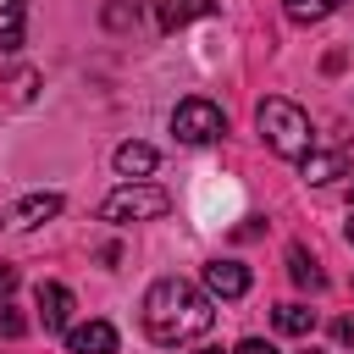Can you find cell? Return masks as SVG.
<instances>
[{
  "label": "cell",
  "mask_w": 354,
  "mask_h": 354,
  "mask_svg": "<svg viewBox=\"0 0 354 354\" xmlns=\"http://www.w3.org/2000/svg\"><path fill=\"white\" fill-rule=\"evenodd\" d=\"M66 348H72V354H116V326H111V321L66 326Z\"/></svg>",
  "instance_id": "7"
},
{
  "label": "cell",
  "mask_w": 354,
  "mask_h": 354,
  "mask_svg": "<svg viewBox=\"0 0 354 354\" xmlns=\"http://www.w3.org/2000/svg\"><path fill=\"white\" fill-rule=\"evenodd\" d=\"M149 11H155V28L160 33H177L183 22L210 17V0H149Z\"/></svg>",
  "instance_id": "9"
},
{
  "label": "cell",
  "mask_w": 354,
  "mask_h": 354,
  "mask_svg": "<svg viewBox=\"0 0 354 354\" xmlns=\"http://www.w3.org/2000/svg\"><path fill=\"white\" fill-rule=\"evenodd\" d=\"M348 243H354V221H348Z\"/></svg>",
  "instance_id": "21"
},
{
  "label": "cell",
  "mask_w": 354,
  "mask_h": 354,
  "mask_svg": "<svg viewBox=\"0 0 354 354\" xmlns=\"http://www.w3.org/2000/svg\"><path fill=\"white\" fill-rule=\"evenodd\" d=\"M171 133H177V144H210V138L227 133V116L210 100H183L171 111Z\"/></svg>",
  "instance_id": "4"
},
{
  "label": "cell",
  "mask_w": 354,
  "mask_h": 354,
  "mask_svg": "<svg viewBox=\"0 0 354 354\" xmlns=\"http://www.w3.org/2000/svg\"><path fill=\"white\" fill-rule=\"evenodd\" d=\"M310 354H321V348H310Z\"/></svg>",
  "instance_id": "23"
},
{
  "label": "cell",
  "mask_w": 354,
  "mask_h": 354,
  "mask_svg": "<svg viewBox=\"0 0 354 354\" xmlns=\"http://www.w3.org/2000/svg\"><path fill=\"white\" fill-rule=\"evenodd\" d=\"M55 216H61V194H28V199H17L6 210V227L11 232H28V227H44Z\"/></svg>",
  "instance_id": "5"
},
{
  "label": "cell",
  "mask_w": 354,
  "mask_h": 354,
  "mask_svg": "<svg viewBox=\"0 0 354 354\" xmlns=\"http://www.w3.org/2000/svg\"><path fill=\"white\" fill-rule=\"evenodd\" d=\"M6 293H17V266L0 260V299H6Z\"/></svg>",
  "instance_id": "19"
},
{
  "label": "cell",
  "mask_w": 354,
  "mask_h": 354,
  "mask_svg": "<svg viewBox=\"0 0 354 354\" xmlns=\"http://www.w3.org/2000/svg\"><path fill=\"white\" fill-rule=\"evenodd\" d=\"M332 177H348V149H310L304 183H332Z\"/></svg>",
  "instance_id": "10"
},
{
  "label": "cell",
  "mask_w": 354,
  "mask_h": 354,
  "mask_svg": "<svg viewBox=\"0 0 354 354\" xmlns=\"http://www.w3.org/2000/svg\"><path fill=\"white\" fill-rule=\"evenodd\" d=\"M205 293L210 299H243L249 293V271L238 260H210L205 266Z\"/></svg>",
  "instance_id": "6"
},
{
  "label": "cell",
  "mask_w": 354,
  "mask_h": 354,
  "mask_svg": "<svg viewBox=\"0 0 354 354\" xmlns=\"http://www.w3.org/2000/svg\"><path fill=\"white\" fill-rule=\"evenodd\" d=\"M337 6H343V0H282V11H288L293 22H326Z\"/></svg>",
  "instance_id": "15"
},
{
  "label": "cell",
  "mask_w": 354,
  "mask_h": 354,
  "mask_svg": "<svg viewBox=\"0 0 354 354\" xmlns=\"http://www.w3.org/2000/svg\"><path fill=\"white\" fill-rule=\"evenodd\" d=\"M22 22H28L22 0H0V55H11L22 44Z\"/></svg>",
  "instance_id": "12"
},
{
  "label": "cell",
  "mask_w": 354,
  "mask_h": 354,
  "mask_svg": "<svg viewBox=\"0 0 354 354\" xmlns=\"http://www.w3.org/2000/svg\"><path fill=\"white\" fill-rule=\"evenodd\" d=\"M144 332L160 343V348H177V343H194V337H205L210 332V321H216V310H210V293L205 288H194L188 277H160V282H149V293H144Z\"/></svg>",
  "instance_id": "1"
},
{
  "label": "cell",
  "mask_w": 354,
  "mask_h": 354,
  "mask_svg": "<svg viewBox=\"0 0 354 354\" xmlns=\"http://www.w3.org/2000/svg\"><path fill=\"white\" fill-rule=\"evenodd\" d=\"M155 160H160V155H155L149 144H122V149H116V171H122V177H149Z\"/></svg>",
  "instance_id": "11"
},
{
  "label": "cell",
  "mask_w": 354,
  "mask_h": 354,
  "mask_svg": "<svg viewBox=\"0 0 354 354\" xmlns=\"http://www.w3.org/2000/svg\"><path fill=\"white\" fill-rule=\"evenodd\" d=\"M11 94L28 100V94H33V72H17V77H11Z\"/></svg>",
  "instance_id": "18"
},
{
  "label": "cell",
  "mask_w": 354,
  "mask_h": 354,
  "mask_svg": "<svg viewBox=\"0 0 354 354\" xmlns=\"http://www.w3.org/2000/svg\"><path fill=\"white\" fill-rule=\"evenodd\" d=\"M288 277H293L299 288H310V293H315V288H326V277H321V266H315V260H310L304 249H288Z\"/></svg>",
  "instance_id": "13"
},
{
  "label": "cell",
  "mask_w": 354,
  "mask_h": 354,
  "mask_svg": "<svg viewBox=\"0 0 354 354\" xmlns=\"http://www.w3.org/2000/svg\"><path fill=\"white\" fill-rule=\"evenodd\" d=\"M310 326H315V310H310V304H277V332L304 337Z\"/></svg>",
  "instance_id": "14"
},
{
  "label": "cell",
  "mask_w": 354,
  "mask_h": 354,
  "mask_svg": "<svg viewBox=\"0 0 354 354\" xmlns=\"http://www.w3.org/2000/svg\"><path fill=\"white\" fill-rule=\"evenodd\" d=\"M39 315L50 332H66L72 326V288L66 282H39Z\"/></svg>",
  "instance_id": "8"
},
{
  "label": "cell",
  "mask_w": 354,
  "mask_h": 354,
  "mask_svg": "<svg viewBox=\"0 0 354 354\" xmlns=\"http://www.w3.org/2000/svg\"><path fill=\"white\" fill-rule=\"evenodd\" d=\"M22 332H28V321H22L11 304H0V337H22Z\"/></svg>",
  "instance_id": "16"
},
{
  "label": "cell",
  "mask_w": 354,
  "mask_h": 354,
  "mask_svg": "<svg viewBox=\"0 0 354 354\" xmlns=\"http://www.w3.org/2000/svg\"><path fill=\"white\" fill-rule=\"evenodd\" d=\"M332 337H337V343H343V348H354V321H348V315H343V321H337V326H332Z\"/></svg>",
  "instance_id": "20"
},
{
  "label": "cell",
  "mask_w": 354,
  "mask_h": 354,
  "mask_svg": "<svg viewBox=\"0 0 354 354\" xmlns=\"http://www.w3.org/2000/svg\"><path fill=\"white\" fill-rule=\"evenodd\" d=\"M205 354H221V348H205Z\"/></svg>",
  "instance_id": "22"
},
{
  "label": "cell",
  "mask_w": 354,
  "mask_h": 354,
  "mask_svg": "<svg viewBox=\"0 0 354 354\" xmlns=\"http://www.w3.org/2000/svg\"><path fill=\"white\" fill-rule=\"evenodd\" d=\"M232 354H277V348H271V343H266V337H243V343H238V348H232Z\"/></svg>",
  "instance_id": "17"
},
{
  "label": "cell",
  "mask_w": 354,
  "mask_h": 354,
  "mask_svg": "<svg viewBox=\"0 0 354 354\" xmlns=\"http://www.w3.org/2000/svg\"><path fill=\"white\" fill-rule=\"evenodd\" d=\"M166 210H171V194L155 188V183H122V188H111V194L100 199V221H111V227L155 221V216H166Z\"/></svg>",
  "instance_id": "3"
},
{
  "label": "cell",
  "mask_w": 354,
  "mask_h": 354,
  "mask_svg": "<svg viewBox=\"0 0 354 354\" xmlns=\"http://www.w3.org/2000/svg\"><path fill=\"white\" fill-rule=\"evenodd\" d=\"M254 127H260V138L271 144V155H282V160H304V155L315 149V127H310V116H304L293 100H260Z\"/></svg>",
  "instance_id": "2"
}]
</instances>
